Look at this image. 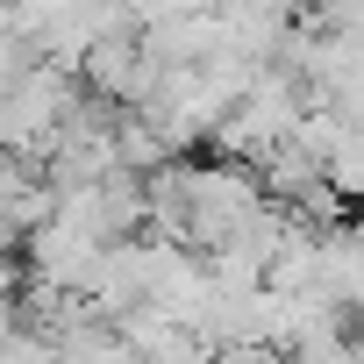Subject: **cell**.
Segmentation results:
<instances>
[{"label": "cell", "instance_id": "cell-1", "mask_svg": "<svg viewBox=\"0 0 364 364\" xmlns=\"http://www.w3.org/2000/svg\"><path fill=\"white\" fill-rule=\"evenodd\" d=\"M22 321V279H15V264L0 257V328H15Z\"/></svg>", "mask_w": 364, "mask_h": 364}]
</instances>
